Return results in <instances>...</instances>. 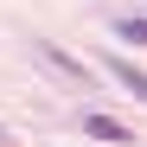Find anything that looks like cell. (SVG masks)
Wrapping results in <instances>:
<instances>
[{
	"label": "cell",
	"instance_id": "obj_1",
	"mask_svg": "<svg viewBox=\"0 0 147 147\" xmlns=\"http://www.w3.org/2000/svg\"><path fill=\"white\" fill-rule=\"evenodd\" d=\"M83 134H96V141H115V147H128V141H134V134L121 128L115 115H83Z\"/></svg>",
	"mask_w": 147,
	"mask_h": 147
},
{
	"label": "cell",
	"instance_id": "obj_2",
	"mask_svg": "<svg viewBox=\"0 0 147 147\" xmlns=\"http://www.w3.org/2000/svg\"><path fill=\"white\" fill-rule=\"evenodd\" d=\"M109 70H115V83H121V90H134L141 102H147V70H141V64H128V58H109Z\"/></svg>",
	"mask_w": 147,
	"mask_h": 147
},
{
	"label": "cell",
	"instance_id": "obj_3",
	"mask_svg": "<svg viewBox=\"0 0 147 147\" xmlns=\"http://www.w3.org/2000/svg\"><path fill=\"white\" fill-rule=\"evenodd\" d=\"M115 38H128V45H147V19H134V13H128V19H115Z\"/></svg>",
	"mask_w": 147,
	"mask_h": 147
}]
</instances>
